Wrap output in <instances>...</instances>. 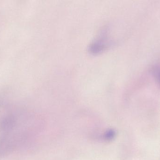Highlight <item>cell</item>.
<instances>
[{
  "mask_svg": "<svg viewBox=\"0 0 160 160\" xmlns=\"http://www.w3.org/2000/svg\"><path fill=\"white\" fill-rule=\"evenodd\" d=\"M27 116L18 110L0 124V158L18 149L27 136Z\"/></svg>",
  "mask_w": 160,
  "mask_h": 160,
  "instance_id": "cell-1",
  "label": "cell"
},
{
  "mask_svg": "<svg viewBox=\"0 0 160 160\" xmlns=\"http://www.w3.org/2000/svg\"><path fill=\"white\" fill-rule=\"evenodd\" d=\"M157 78H158V80H159L160 82V69H159L157 71Z\"/></svg>",
  "mask_w": 160,
  "mask_h": 160,
  "instance_id": "cell-2",
  "label": "cell"
}]
</instances>
